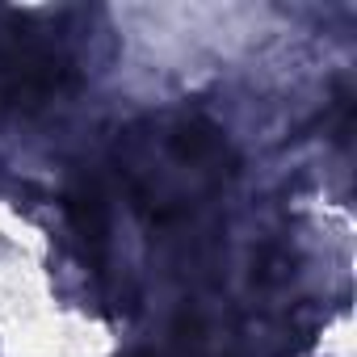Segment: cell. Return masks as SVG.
<instances>
[{"instance_id": "1", "label": "cell", "mask_w": 357, "mask_h": 357, "mask_svg": "<svg viewBox=\"0 0 357 357\" xmlns=\"http://www.w3.org/2000/svg\"><path fill=\"white\" fill-rule=\"evenodd\" d=\"M76 84V47L51 13L0 9V118H34Z\"/></svg>"}]
</instances>
